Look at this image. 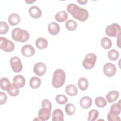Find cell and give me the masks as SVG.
Listing matches in <instances>:
<instances>
[{
  "mask_svg": "<svg viewBox=\"0 0 121 121\" xmlns=\"http://www.w3.org/2000/svg\"><path fill=\"white\" fill-rule=\"evenodd\" d=\"M119 56V52L114 49H112L108 52V57L112 60H117Z\"/></svg>",
  "mask_w": 121,
  "mask_h": 121,
  "instance_id": "1f68e13d",
  "label": "cell"
},
{
  "mask_svg": "<svg viewBox=\"0 0 121 121\" xmlns=\"http://www.w3.org/2000/svg\"><path fill=\"white\" fill-rule=\"evenodd\" d=\"M9 27L7 23L5 21L0 22V34L1 35L6 34L9 31Z\"/></svg>",
  "mask_w": 121,
  "mask_h": 121,
  "instance_id": "836d02e7",
  "label": "cell"
},
{
  "mask_svg": "<svg viewBox=\"0 0 121 121\" xmlns=\"http://www.w3.org/2000/svg\"><path fill=\"white\" fill-rule=\"evenodd\" d=\"M92 104V99L88 96H85L81 98L80 100V105L82 108L86 109L89 108Z\"/></svg>",
  "mask_w": 121,
  "mask_h": 121,
  "instance_id": "2e32d148",
  "label": "cell"
},
{
  "mask_svg": "<svg viewBox=\"0 0 121 121\" xmlns=\"http://www.w3.org/2000/svg\"><path fill=\"white\" fill-rule=\"evenodd\" d=\"M11 36L15 41L24 43L29 39V34L27 31L19 27H16L13 29Z\"/></svg>",
  "mask_w": 121,
  "mask_h": 121,
  "instance_id": "3957f363",
  "label": "cell"
},
{
  "mask_svg": "<svg viewBox=\"0 0 121 121\" xmlns=\"http://www.w3.org/2000/svg\"><path fill=\"white\" fill-rule=\"evenodd\" d=\"M13 83L18 88H22L26 83L25 78L21 75H17L13 78Z\"/></svg>",
  "mask_w": 121,
  "mask_h": 121,
  "instance_id": "5bb4252c",
  "label": "cell"
},
{
  "mask_svg": "<svg viewBox=\"0 0 121 121\" xmlns=\"http://www.w3.org/2000/svg\"><path fill=\"white\" fill-rule=\"evenodd\" d=\"M107 119L109 121H117L121 120L118 115L112 114L110 112L107 114Z\"/></svg>",
  "mask_w": 121,
  "mask_h": 121,
  "instance_id": "e575fe53",
  "label": "cell"
},
{
  "mask_svg": "<svg viewBox=\"0 0 121 121\" xmlns=\"http://www.w3.org/2000/svg\"><path fill=\"white\" fill-rule=\"evenodd\" d=\"M77 1L78 3H79L81 5H85L86 4V3L87 2L88 0H78Z\"/></svg>",
  "mask_w": 121,
  "mask_h": 121,
  "instance_id": "74e56055",
  "label": "cell"
},
{
  "mask_svg": "<svg viewBox=\"0 0 121 121\" xmlns=\"http://www.w3.org/2000/svg\"><path fill=\"white\" fill-rule=\"evenodd\" d=\"M28 12L30 16L34 18H39L42 15V11L41 9L36 6H31L29 9Z\"/></svg>",
  "mask_w": 121,
  "mask_h": 121,
  "instance_id": "7c38bea8",
  "label": "cell"
},
{
  "mask_svg": "<svg viewBox=\"0 0 121 121\" xmlns=\"http://www.w3.org/2000/svg\"><path fill=\"white\" fill-rule=\"evenodd\" d=\"M33 71L35 75L42 76H43L46 72V66L44 63L42 62H37L34 65Z\"/></svg>",
  "mask_w": 121,
  "mask_h": 121,
  "instance_id": "9c48e42d",
  "label": "cell"
},
{
  "mask_svg": "<svg viewBox=\"0 0 121 121\" xmlns=\"http://www.w3.org/2000/svg\"><path fill=\"white\" fill-rule=\"evenodd\" d=\"M102 47L104 49H109L112 47V43L111 40L107 37H104L101 40Z\"/></svg>",
  "mask_w": 121,
  "mask_h": 121,
  "instance_id": "484cf974",
  "label": "cell"
},
{
  "mask_svg": "<svg viewBox=\"0 0 121 121\" xmlns=\"http://www.w3.org/2000/svg\"><path fill=\"white\" fill-rule=\"evenodd\" d=\"M67 10L74 18L80 21H86L89 17V13L86 9L79 7L75 3L69 4L67 6Z\"/></svg>",
  "mask_w": 121,
  "mask_h": 121,
  "instance_id": "6da1fadb",
  "label": "cell"
},
{
  "mask_svg": "<svg viewBox=\"0 0 121 121\" xmlns=\"http://www.w3.org/2000/svg\"><path fill=\"white\" fill-rule=\"evenodd\" d=\"M60 30V26L57 23L52 22L50 23L48 26V31L52 35H57Z\"/></svg>",
  "mask_w": 121,
  "mask_h": 121,
  "instance_id": "4fadbf2b",
  "label": "cell"
},
{
  "mask_svg": "<svg viewBox=\"0 0 121 121\" xmlns=\"http://www.w3.org/2000/svg\"><path fill=\"white\" fill-rule=\"evenodd\" d=\"M10 64L12 70L16 73L20 72L23 69V65L19 58L14 56L10 59Z\"/></svg>",
  "mask_w": 121,
  "mask_h": 121,
  "instance_id": "52a82bcc",
  "label": "cell"
},
{
  "mask_svg": "<svg viewBox=\"0 0 121 121\" xmlns=\"http://www.w3.org/2000/svg\"><path fill=\"white\" fill-rule=\"evenodd\" d=\"M65 78L66 74L63 69H59L55 70L52 76V86L56 88L61 87L65 82Z\"/></svg>",
  "mask_w": 121,
  "mask_h": 121,
  "instance_id": "7a4b0ae2",
  "label": "cell"
},
{
  "mask_svg": "<svg viewBox=\"0 0 121 121\" xmlns=\"http://www.w3.org/2000/svg\"><path fill=\"white\" fill-rule=\"evenodd\" d=\"M77 23L73 19H69L65 23V26L66 28L70 31H74L77 27Z\"/></svg>",
  "mask_w": 121,
  "mask_h": 121,
  "instance_id": "4316f807",
  "label": "cell"
},
{
  "mask_svg": "<svg viewBox=\"0 0 121 121\" xmlns=\"http://www.w3.org/2000/svg\"><path fill=\"white\" fill-rule=\"evenodd\" d=\"M25 1H26V2L28 3L29 4H31V3H32V2H34L35 1H34V0H32V1H31V0H30H30H26Z\"/></svg>",
  "mask_w": 121,
  "mask_h": 121,
  "instance_id": "f35d334b",
  "label": "cell"
},
{
  "mask_svg": "<svg viewBox=\"0 0 121 121\" xmlns=\"http://www.w3.org/2000/svg\"><path fill=\"white\" fill-rule=\"evenodd\" d=\"M116 71V67L112 63H106L103 67V72L107 77H112L113 76L115 75Z\"/></svg>",
  "mask_w": 121,
  "mask_h": 121,
  "instance_id": "ba28073f",
  "label": "cell"
},
{
  "mask_svg": "<svg viewBox=\"0 0 121 121\" xmlns=\"http://www.w3.org/2000/svg\"><path fill=\"white\" fill-rule=\"evenodd\" d=\"M119 93L116 90H111L109 91L105 96L108 102L112 103L114 102L119 97Z\"/></svg>",
  "mask_w": 121,
  "mask_h": 121,
  "instance_id": "9a60e30c",
  "label": "cell"
},
{
  "mask_svg": "<svg viewBox=\"0 0 121 121\" xmlns=\"http://www.w3.org/2000/svg\"><path fill=\"white\" fill-rule=\"evenodd\" d=\"M75 107L72 104L68 103L65 106V111L67 114L72 115L74 114L75 112Z\"/></svg>",
  "mask_w": 121,
  "mask_h": 121,
  "instance_id": "4dcf8cb0",
  "label": "cell"
},
{
  "mask_svg": "<svg viewBox=\"0 0 121 121\" xmlns=\"http://www.w3.org/2000/svg\"><path fill=\"white\" fill-rule=\"evenodd\" d=\"M78 85L80 90H86L88 86V81L86 78L82 77L78 80Z\"/></svg>",
  "mask_w": 121,
  "mask_h": 121,
  "instance_id": "d4e9b609",
  "label": "cell"
},
{
  "mask_svg": "<svg viewBox=\"0 0 121 121\" xmlns=\"http://www.w3.org/2000/svg\"><path fill=\"white\" fill-rule=\"evenodd\" d=\"M35 45L38 49H43L47 47L48 45V41L45 38L40 37L36 39L35 41Z\"/></svg>",
  "mask_w": 121,
  "mask_h": 121,
  "instance_id": "ffe728a7",
  "label": "cell"
},
{
  "mask_svg": "<svg viewBox=\"0 0 121 121\" xmlns=\"http://www.w3.org/2000/svg\"><path fill=\"white\" fill-rule=\"evenodd\" d=\"M42 106L52 110V104L48 99H43L42 102Z\"/></svg>",
  "mask_w": 121,
  "mask_h": 121,
  "instance_id": "8d00e7d4",
  "label": "cell"
},
{
  "mask_svg": "<svg viewBox=\"0 0 121 121\" xmlns=\"http://www.w3.org/2000/svg\"><path fill=\"white\" fill-rule=\"evenodd\" d=\"M68 18L67 13L64 11L61 10L57 13L55 16V20L59 22H62L66 20Z\"/></svg>",
  "mask_w": 121,
  "mask_h": 121,
  "instance_id": "603a6c76",
  "label": "cell"
},
{
  "mask_svg": "<svg viewBox=\"0 0 121 121\" xmlns=\"http://www.w3.org/2000/svg\"><path fill=\"white\" fill-rule=\"evenodd\" d=\"M65 92L68 95L71 96H74L77 95L78 90L75 85L69 84L66 87Z\"/></svg>",
  "mask_w": 121,
  "mask_h": 121,
  "instance_id": "d6986e66",
  "label": "cell"
},
{
  "mask_svg": "<svg viewBox=\"0 0 121 121\" xmlns=\"http://www.w3.org/2000/svg\"><path fill=\"white\" fill-rule=\"evenodd\" d=\"M10 85L11 84L10 83V81L8 78L6 77H3L1 78L0 86L1 89L7 91Z\"/></svg>",
  "mask_w": 121,
  "mask_h": 121,
  "instance_id": "83f0119b",
  "label": "cell"
},
{
  "mask_svg": "<svg viewBox=\"0 0 121 121\" xmlns=\"http://www.w3.org/2000/svg\"><path fill=\"white\" fill-rule=\"evenodd\" d=\"M0 48L6 52H10L15 48L14 43L4 37H0Z\"/></svg>",
  "mask_w": 121,
  "mask_h": 121,
  "instance_id": "8992f818",
  "label": "cell"
},
{
  "mask_svg": "<svg viewBox=\"0 0 121 121\" xmlns=\"http://www.w3.org/2000/svg\"><path fill=\"white\" fill-rule=\"evenodd\" d=\"M121 101L120 100L118 103H114L111 105L110 112L116 115H119L121 113Z\"/></svg>",
  "mask_w": 121,
  "mask_h": 121,
  "instance_id": "44dd1931",
  "label": "cell"
},
{
  "mask_svg": "<svg viewBox=\"0 0 121 121\" xmlns=\"http://www.w3.org/2000/svg\"><path fill=\"white\" fill-rule=\"evenodd\" d=\"M63 113L60 109H56L53 111L52 115L53 121H63Z\"/></svg>",
  "mask_w": 121,
  "mask_h": 121,
  "instance_id": "e0dca14e",
  "label": "cell"
},
{
  "mask_svg": "<svg viewBox=\"0 0 121 121\" xmlns=\"http://www.w3.org/2000/svg\"><path fill=\"white\" fill-rule=\"evenodd\" d=\"M106 35L110 37H116L121 34L120 26L116 23L108 25L105 29Z\"/></svg>",
  "mask_w": 121,
  "mask_h": 121,
  "instance_id": "5b68a950",
  "label": "cell"
},
{
  "mask_svg": "<svg viewBox=\"0 0 121 121\" xmlns=\"http://www.w3.org/2000/svg\"><path fill=\"white\" fill-rule=\"evenodd\" d=\"M97 57L96 55L93 53H90L87 54L84 60L82 62V65L87 69H92L95 63Z\"/></svg>",
  "mask_w": 121,
  "mask_h": 121,
  "instance_id": "277c9868",
  "label": "cell"
},
{
  "mask_svg": "<svg viewBox=\"0 0 121 121\" xmlns=\"http://www.w3.org/2000/svg\"><path fill=\"white\" fill-rule=\"evenodd\" d=\"M95 104L98 107L103 108L106 105L107 101L104 97L102 96H98L95 99Z\"/></svg>",
  "mask_w": 121,
  "mask_h": 121,
  "instance_id": "f1b7e54d",
  "label": "cell"
},
{
  "mask_svg": "<svg viewBox=\"0 0 121 121\" xmlns=\"http://www.w3.org/2000/svg\"><path fill=\"white\" fill-rule=\"evenodd\" d=\"M50 110L45 107H42L38 112V117L40 120L41 121H47L51 117V111Z\"/></svg>",
  "mask_w": 121,
  "mask_h": 121,
  "instance_id": "30bf717a",
  "label": "cell"
},
{
  "mask_svg": "<svg viewBox=\"0 0 121 121\" xmlns=\"http://www.w3.org/2000/svg\"><path fill=\"white\" fill-rule=\"evenodd\" d=\"M99 112L98 111L96 110L93 109L91 110L88 112V117L87 120L88 121H93L96 120L98 116Z\"/></svg>",
  "mask_w": 121,
  "mask_h": 121,
  "instance_id": "f546056e",
  "label": "cell"
},
{
  "mask_svg": "<svg viewBox=\"0 0 121 121\" xmlns=\"http://www.w3.org/2000/svg\"><path fill=\"white\" fill-rule=\"evenodd\" d=\"M55 101L60 104H64L68 101V98L64 95L59 94L56 96Z\"/></svg>",
  "mask_w": 121,
  "mask_h": 121,
  "instance_id": "d6a6232c",
  "label": "cell"
},
{
  "mask_svg": "<svg viewBox=\"0 0 121 121\" xmlns=\"http://www.w3.org/2000/svg\"><path fill=\"white\" fill-rule=\"evenodd\" d=\"M7 91L9 95L11 96H17L19 92L18 87L13 83L11 84L10 86L8 88Z\"/></svg>",
  "mask_w": 121,
  "mask_h": 121,
  "instance_id": "cb8c5ba5",
  "label": "cell"
},
{
  "mask_svg": "<svg viewBox=\"0 0 121 121\" xmlns=\"http://www.w3.org/2000/svg\"><path fill=\"white\" fill-rule=\"evenodd\" d=\"M41 84V81L39 78L34 76L31 78L29 81V86L32 88L36 89L38 88Z\"/></svg>",
  "mask_w": 121,
  "mask_h": 121,
  "instance_id": "7402d4cb",
  "label": "cell"
},
{
  "mask_svg": "<svg viewBox=\"0 0 121 121\" xmlns=\"http://www.w3.org/2000/svg\"><path fill=\"white\" fill-rule=\"evenodd\" d=\"M7 100L6 94L2 92H0V104L2 105L6 103Z\"/></svg>",
  "mask_w": 121,
  "mask_h": 121,
  "instance_id": "d590c367",
  "label": "cell"
},
{
  "mask_svg": "<svg viewBox=\"0 0 121 121\" xmlns=\"http://www.w3.org/2000/svg\"><path fill=\"white\" fill-rule=\"evenodd\" d=\"M35 49L30 44H26L21 48V53L25 57H30L35 54Z\"/></svg>",
  "mask_w": 121,
  "mask_h": 121,
  "instance_id": "8fae6325",
  "label": "cell"
},
{
  "mask_svg": "<svg viewBox=\"0 0 121 121\" xmlns=\"http://www.w3.org/2000/svg\"><path fill=\"white\" fill-rule=\"evenodd\" d=\"M20 21L19 15L17 13H12L8 17V21L9 24L12 26L17 25Z\"/></svg>",
  "mask_w": 121,
  "mask_h": 121,
  "instance_id": "ac0fdd59",
  "label": "cell"
}]
</instances>
